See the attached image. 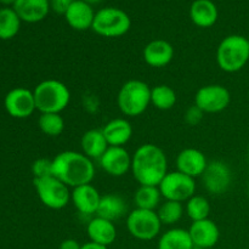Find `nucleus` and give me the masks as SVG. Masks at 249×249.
Returning <instances> with one entry per match:
<instances>
[{"label": "nucleus", "mask_w": 249, "mask_h": 249, "mask_svg": "<svg viewBox=\"0 0 249 249\" xmlns=\"http://www.w3.org/2000/svg\"><path fill=\"white\" fill-rule=\"evenodd\" d=\"M142 56L148 66L162 68L169 65L174 58V48L164 39H155L143 48Z\"/></svg>", "instance_id": "obj_17"}, {"label": "nucleus", "mask_w": 249, "mask_h": 249, "mask_svg": "<svg viewBox=\"0 0 249 249\" xmlns=\"http://www.w3.org/2000/svg\"><path fill=\"white\" fill-rule=\"evenodd\" d=\"M131 19L125 11L118 7H104L95 14L91 29L105 38H118L129 32Z\"/></svg>", "instance_id": "obj_6"}, {"label": "nucleus", "mask_w": 249, "mask_h": 249, "mask_svg": "<svg viewBox=\"0 0 249 249\" xmlns=\"http://www.w3.org/2000/svg\"><path fill=\"white\" fill-rule=\"evenodd\" d=\"M151 104L160 111L172 109L177 104V92L169 85H156L151 88Z\"/></svg>", "instance_id": "obj_28"}, {"label": "nucleus", "mask_w": 249, "mask_h": 249, "mask_svg": "<svg viewBox=\"0 0 249 249\" xmlns=\"http://www.w3.org/2000/svg\"><path fill=\"white\" fill-rule=\"evenodd\" d=\"M38 198L46 208L53 211L63 209L71 202V191L67 185L50 175L33 180Z\"/></svg>", "instance_id": "obj_7"}, {"label": "nucleus", "mask_w": 249, "mask_h": 249, "mask_svg": "<svg viewBox=\"0 0 249 249\" xmlns=\"http://www.w3.org/2000/svg\"><path fill=\"white\" fill-rule=\"evenodd\" d=\"M0 2H1L2 5H6V6H9V5H12V6H14L16 0H0Z\"/></svg>", "instance_id": "obj_37"}, {"label": "nucleus", "mask_w": 249, "mask_h": 249, "mask_svg": "<svg viewBox=\"0 0 249 249\" xmlns=\"http://www.w3.org/2000/svg\"><path fill=\"white\" fill-rule=\"evenodd\" d=\"M248 194H249V185H248Z\"/></svg>", "instance_id": "obj_40"}, {"label": "nucleus", "mask_w": 249, "mask_h": 249, "mask_svg": "<svg viewBox=\"0 0 249 249\" xmlns=\"http://www.w3.org/2000/svg\"><path fill=\"white\" fill-rule=\"evenodd\" d=\"M82 245H79L77 240H73V238H67V240H63L61 242L60 248L58 249H80Z\"/></svg>", "instance_id": "obj_35"}, {"label": "nucleus", "mask_w": 249, "mask_h": 249, "mask_svg": "<svg viewBox=\"0 0 249 249\" xmlns=\"http://www.w3.org/2000/svg\"><path fill=\"white\" fill-rule=\"evenodd\" d=\"M218 7L212 0H195L190 7V18L201 28H209L218 21Z\"/></svg>", "instance_id": "obj_23"}, {"label": "nucleus", "mask_w": 249, "mask_h": 249, "mask_svg": "<svg viewBox=\"0 0 249 249\" xmlns=\"http://www.w3.org/2000/svg\"><path fill=\"white\" fill-rule=\"evenodd\" d=\"M49 1H50V7L56 14L65 15L71 4L75 0H49Z\"/></svg>", "instance_id": "obj_34"}, {"label": "nucleus", "mask_w": 249, "mask_h": 249, "mask_svg": "<svg viewBox=\"0 0 249 249\" xmlns=\"http://www.w3.org/2000/svg\"><path fill=\"white\" fill-rule=\"evenodd\" d=\"M201 178L204 189L209 194L218 196L225 194L230 189L232 182V170L228 163L223 160H212L208 162Z\"/></svg>", "instance_id": "obj_11"}, {"label": "nucleus", "mask_w": 249, "mask_h": 249, "mask_svg": "<svg viewBox=\"0 0 249 249\" xmlns=\"http://www.w3.org/2000/svg\"><path fill=\"white\" fill-rule=\"evenodd\" d=\"M189 233L195 249L213 248L220 238V230L218 225L209 218L204 220L192 221Z\"/></svg>", "instance_id": "obj_14"}, {"label": "nucleus", "mask_w": 249, "mask_h": 249, "mask_svg": "<svg viewBox=\"0 0 249 249\" xmlns=\"http://www.w3.org/2000/svg\"><path fill=\"white\" fill-rule=\"evenodd\" d=\"M211 211L212 207L209 201L201 195H195L185 202V213L192 221L208 219Z\"/></svg>", "instance_id": "obj_29"}, {"label": "nucleus", "mask_w": 249, "mask_h": 249, "mask_svg": "<svg viewBox=\"0 0 249 249\" xmlns=\"http://www.w3.org/2000/svg\"><path fill=\"white\" fill-rule=\"evenodd\" d=\"M4 106L7 113L14 118H28L36 109L34 94L26 88H15L10 90L4 100Z\"/></svg>", "instance_id": "obj_12"}, {"label": "nucleus", "mask_w": 249, "mask_h": 249, "mask_svg": "<svg viewBox=\"0 0 249 249\" xmlns=\"http://www.w3.org/2000/svg\"><path fill=\"white\" fill-rule=\"evenodd\" d=\"M53 175L72 189L91 184L95 178L94 160L83 152L63 151L53 158Z\"/></svg>", "instance_id": "obj_2"}, {"label": "nucleus", "mask_w": 249, "mask_h": 249, "mask_svg": "<svg viewBox=\"0 0 249 249\" xmlns=\"http://www.w3.org/2000/svg\"><path fill=\"white\" fill-rule=\"evenodd\" d=\"M126 229L139 241H152L160 235L162 223L156 211L135 208L126 215Z\"/></svg>", "instance_id": "obj_8"}, {"label": "nucleus", "mask_w": 249, "mask_h": 249, "mask_svg": "<svg viewBox=\"0 0 249 249\" xmlns=\"http://www.w3.org/2000/svg\"><path fill=\"white\" fill-rule=\"evenodd\" d=\"M83 1H85V2H88V4L89 5H95V4H99L100 1H101V0H83Z\"/></svg>", "instance_id": "obj_38"}, {"label": "nucleus", "mask_w": 249, "mask_h": 249, "mask_svg": "<svg viewBox=\"0 0 249 249\" xmlns=\"http://www.w3.org/2000/svg\"><path fill=\"white\" fill-rule=\"evenodd\" d=\"M160 195L165 201L184 203L196 195V181L194 178L178 172H168L158 185Z\"/></svg>", "instance_id": "obj_9"}, {"label": "nucleus", "mask_w": 249, "mask_h": 249, "mask_svg": "<svg viewBox=\"0 0 249 249\" xmlns=\"http://www.w3.org/2000/svg\"><path fill=\"white\" fill-rule=\"evenodd\" d=\"M231 94L220 84H209L199 88L195 95V105L204 113H219L229 107Z\"/></svg>", "instance_id": "obj_10"}, {"label": "nucleus", "mask_w": 249, "mask_h": 249, "mask_svg": "<svg viewBox=\"0 0 249 249\" xmlns=\"http://www.w3.org/2000/svg\"><path fill=\"white\" fill-rule=\"evenodd\" d=\"M80 249H108V247H106V246H102V245H99V243H95V242H91V241H89V242L84 243V245H82V248Z\"/></svg>", "instance_id": "obj_36"}, {"label": "nucleus", "mask_w": 249, "mask_h": 249, "mask_svg": "<svg viewBox=\"0 0 249 249\" xmlns=\"http://www.w3.org/2000/svg\"><path fill=\"white\" fill-rule=\"evenodd\" d=\"M12 9L16 11L21 21L36 23L48 16L51 7L49 0H16Z\"/></svg>", "instance_id": "obj_19"}, {"label": "nucleus", "mask_w": 249, "mask_h": 249, "mask_svg": "<svg viewBox=\"0 0 249 249\" xmlns=\"http://www.w3.org/2000/svg\"><path fill=\"white\" fill-rule=\"evenodd\" d=\"M88 237L91 242L102 246H111L117 238V229L114 223L107 219L95 215L89 220L87 225Z\"/></svg>", "instance_id": "obj_20"}, {"label": "nucleus", "mask_w": 249, "mask_h": 249, "mask_svg": "<svg viewBox=\"0 0 249 249\" xmlns=\"http://www.w3.org/2000/svg\"><path fill=\"white\" fill-rule=\"evenodd\" d=\"M157 249H195L189 230L173 228L162 233Z\"/></svg>", "instance_id": "obj_25"}, {"label": "nucleus", "mask_w": 249, "mask_h": 249, "mask_svg": "<svg viewBox=\"0 0 249 249\" xmlns=\"http://www.w3.org/2000/svg\"><path fill=\"white\" fill-rule=\"evenodd\" d=\"M117 105L124 116H141L151 105L150 85L139 79L128 80L119 89Z\"/></svg>", "instance_id": "obj_5"}, {"label": "nucleus", "mask_w": 249, "mask_h": 249, "mask_svg": "<svg viewBox=\"0 0 249 249\" xmlns=\"http://www.w3.org/2000/svg\"><path fill=\"white\" fill-rule=\"evenodd\" d=\"M131 160L133 156L125 147L109 146L99 160V163L105 173L111 177L121 178L131 170Z\"/></svg>", "instance_id": "obj_13"}, {"label": "nucleus", "mask_w": 249, "mask_h": 249, "mask_svg": "<svg viewBox=\"0 0 249 249\" xmlns=\"http://www.w3.org/2000/svg\"><path fill=\"white\" fill-rule=\"evenodd\" d=\"M248 40H249V38H248Z\"/></svg>", "instance_id": "obj_41"}, {"label": "nucleus", "mask_w": 249, "mask_h": 249, "mask_svg": "<svg viewBox=\"0 0 249 249\" xmlns=\"http://www.w3.org/2000/svg\"><path fill=\"white\" fill-rule=\"evenodd\" d=\"M156 212L162 225H174L181 220L185 213V207L180 202L164 201Z\"/></svg>", "instance_id": "obj_30"}, {"label": "nucleus", "mask_w": 249, "mask_h": 249, "mask_svg": "<svg viewBox=\"0 0 249 249\" xmlns=\"http://www.w3.org/2000/svg\"><path fill=\"white\" fill-rule=\"evenodd\" d=\"M130 172L139 185L158 186L168 174L167 155L160 146L143 143L134 152Z\"/></svg>", "instance_id": "obj_1"}, {"label": "nucleus", "mask_w": 249, "mask_h": 249, "mask_svg": "<svg viewBox=\"0 0 249 249\" xmlns=\"http://www.w3.org/2000/svg\"><path fill=\"white\" fill-rule=\"evenodd\" d=\"M208 165V160L204 153L197 148H184L180 151L177 157V170L186 174L189 177L196 178L202 177Z\"/></svg>", "instance_id": "obj_16"}, {"label": "nucleus", "mask_w": 249, "mask_h": 249, "mask_svg": "<svg viewBox=\"0 0 249 249\" xmlns=\"http://www.w3.org/2000/svg\"><path fill=\"white\" fill-rule=\"evenodd\" d=\"M95 14L91 5L83 0H75L71 4L65 14L67 23L75 31H87L92 27Z\"/></svg>", "instance_id": "obj_18"}, {"label": "nucleus", "mask_w": 249, "mask_h": 249, "mask_svg": "<svg viewBox=\"0 0 249 249\" xmlns=\"http://www.w3.org/2000/svg\"><path fill=\"white\" fill-rule=\"evenodd\" d=\"M100 201L101 195L91 184L74 187L71 191V202L82 215H96Z\"/></svg>", "instance_id": "obj_15"}, {"label": "nucleus", "mask_w": 249, "mask_h": 249, "mask_svg": "<svg viewBox=\"0 0 249 249\" xmlns=\"http://www.w3.org/2000/svg\"><path fill=\"white\" fill-rule=\"evenodd\" d=\"M32 173L34 175V179L53 175V160L38 158L36 160H34L33 164H32Z\"/></svg>", "instance_id": "obj_32"}, {"label": "nucleus", "mask_w": 249, "mask_h": 249, "mask_svg": "<svg viewBox=\"0 0 249 249\" xmlns=\"http://www.w3.org/2000/svg\"><path fill=\"white\" fill-rule=\"evenodd\" d=\"M82 152L92 160H99L109 147L102 129H90L85 131L80 140Z\"/></svg>", "instance_id": "obj_24"}, {"label": "nucleus", "mask_w": 249, "mask_h": 249, "mask_svg": "<svg viewBox=\"0 0 249 249\" xmlns=\"http://www.w3.org/2000/svg\"><path fill=\"white\" fill-rule=\"evenodd\" d=\"M248 160H249V148H248Z\"/></svg>", "instance_id": "obj_39"}, {"label": "nucleus", "mask_w": 249, "mask_h": 249, "mask_svg": "<svg viewBox=\"0 0 249 249\" xmlns=\"http://www.w3.org/2000/svg\"><path fill=\"white\" fill-rule=\"evenodd\" d=\"M36 106L40 113H61L68 107L71 91L65 83L57 79H46L33 90Z\"/></svg>", "instance_id": "obj_4"}, {"label": "nucleus", "mask_w": 249, "mask_h": 249, "mask_svg": "<svg viewBox=\"0 0 249 249\" xmlns=\"http://www.w3.org/2000/svg\"><path fill=\"white\" fill-rule=\"evenodd\" d=\"M128 213V204L122 196L117 194H107L101 196L99 208L96 215L107 220L114 221L119 220Z\"/></svg>", "instance_id": "obj_22"}, {"label": "nucleus", "mask_w": 249, "mask_h": 249, "mask_svg": "<svg viewBox=\"0 0 249 249\" xmlns=\"http://www.w3.org/2000/svg\"><path fill=\"white\" fill-rule=\"evenodd\" d=\"M38 125L45 135L56 138L65 130V119L62 118L61 113H40Z\"/></svg>", "instance_id": "obj_31"}, {"label": "nucleus", "mask_w": 249, "mask_h": 249, "mask_svg": "<svg viewBox=\"0 0 249 249\" xmlns=\"http://www.w3.org/2000/svg\"><path fill=\"white\" fill-rule=\"evenodd\" d=\"M105 138L108 146H121L124 147L133 136V126L125 118H114L107 122L102 128Z\"/></svg>", "instance_id": "obj_21"}, {"label": "nucleus", "mask_w": 249, "mask_h": 249, "mask_svg": "<svg viewBox=\"0 0 249 249\" xmlns=\"http://www.w3.org/2000/svg\"><path fill=\"white\" fill-rule=\"evenodd\" d=\"M21 28V18L11 7L0 9V39H12Z\"/></svg>", "instance_id": "obj_27"}, {"label": "nucleus", "mask_w": 249, "mask_h": 249, "mask_svg": "<svg viewBox=\"0 0 249 249\" xmlns=\"http://www.w3.org/2000/svg\"><path fill=\"white\" fill-rule=\"evenodd\" d=\"M158 186H150V185H140L134 195V203L136 208L146 209V211H156L160 206L162 199Z\"/></svg>", "instance_id": "obj_26"}, {"label": "nucleus", "mask_w": 249, "mask_h": 249, "mask_svg": "<svg viewBox=\"0 0 249 249\" xmlns=\"http://www.w3.org/2000/svg\"><path fill=\"white\" fill-rule=\"evenodd\" d=\"M204 114L206 113H204L201 108H198L196 105H192V106L189 107V108L186 109V112H185V122H186L189 125L196 126L203 121Z\"/></svg>", "instance_id": "obj_33"}, {"label": "nucleus", "mask_w": 249, "mask_h": 249, "mask_svg": "<svg viewBox=\"0 0 249 249\" xmlns=\"http://www.w3.org/2000/svg\"><path fill=\"white\" fill-rule=\"evenodd\" d=\"M249 61V40L240 34L225 36L216 49V63L226 73H236Z\"/></svg>", "instance_id": "obj_3"}]
</instances>
